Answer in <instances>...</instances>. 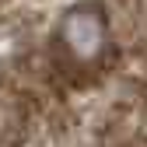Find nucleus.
I'll return each mask as SVG.
<instances>
[{
    "instance_id": "f257e3e1",
    "label": "nucleus",
    "mask_w": 147,
    "mask_h": 147,
    "mask_svg": "<svg viewBox=\"0 0 147 147\" xmlns=\"http://www.w3.org/2000/svg\"><path fill=\"white\" fill-rule=\"evenodd\" d=\"M56 39L70 53V60L91 63V60L102 56V49L109 42V21H105V14L98 7H70L60 18Z\"/></svg>"
}]
</instances>
